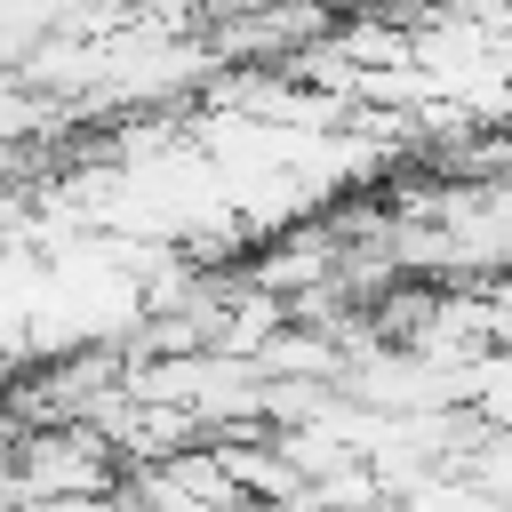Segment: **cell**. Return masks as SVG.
Instances as JSON below:
<instances>
[{
	"mask_svg": "<svg viewBox=\"0 0 512 512\" xmlns=\"http://www.w3.org/2000/svg\"><path fill=\"white\" fill-rule=\"evenodd\" d=\"M16 512H120V496H32Z\"/></svg>",
	"mask_w": 512,
	"mask_h": 512,
	"instance_id": "obj_1",
	"label": "cell"
},
{
	"mask_svg": "<svg viewBox=\"0 0 512 512\" xmlns=\"http://www.w3.org/2000/svg\"><path fill=\"white\" fill-rule=\"evenodd\" d=\"M0 512H16V504H8V496H0Z\"/></svg>",
	"mask_w": 512,
	"mask_h": 512,
	"instance_id": "obj_2",
	"label": "cell"
}]
</instances>
